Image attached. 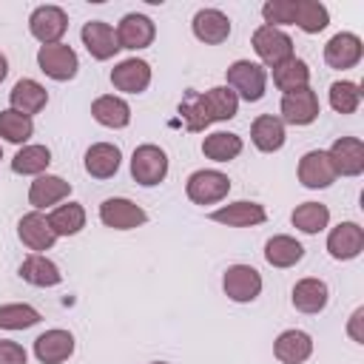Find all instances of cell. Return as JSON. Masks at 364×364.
Wrapping results in <instances>:
<instances>
[{
	"label": "cell",
	"instance_id": "ba28073f",
	"mask_svg": "<svg viewBox=\"0 0 364 364\" xmlns=\"http://www.w3.org/2000/svg\"><path fill=\"white\" fill-rule=\"evenodd\" d=\"M100 222L105 228H114V230H131V228L145 225L148 213L136 202H131L125 196H111V199H105L100 205Z\"/></svg>",
	"mask_w": 364,
	"mask_h": 364
},
{
	"label": "cell",
	"instance_id": "9a60e30c",
	"mask_svg": "<svg viewBox=\"0 0 364 364\" xmlns=\"http://www.w3.org/2000/svg\"><path fill=\"white\" fill-rule=\"evenodd\" d=\"M327 250L338 262H350L364 250V228L358 222H341L327 236Z\"/></svg>",
	"mask_w": 364,
	"mask_h": 364
},
{
	"label": "cell",
	"instance_id": "52a82bcc",
	"mask_svg": "<svg viewBox=\"0 0 364 364\" xmlns=\"http://www.w3.org/2000/svg\"><path fill=\"white\" fill-rule=\"evenodd\" d=\"M222 287H225V296L230 301L247 304L262 293V276L250 264H230L222 276Z\"/></svg>",
	"mask_w": 364,
	"mask_h": 364
},
{
	"label": "cell",
	"instance_id": "d4e9b609",
	"mask_svg": "<svg viewBox=\"0 0 364 364\" xmlns=\"http://www.w3.org/2000/svg\"><path fill=\"white\" fill-rule=\"evenodd\" d=\"M273 353L282 364H304L313 353V338L304 330H284V333H279Z\"/></svg>",
	"mask_w": 364,
	"mask_h": 364
},
{
	"label": "cell",
	"instance_id": "ab89813d",
	"mask_svg": "<svg viewBox=\"0 0 364 364\" xmlns=\"http://www.w3.org/2000/svg\"><path fill=\"white\" fill-rule=\"evenodd\" d=\"M262 17L264 26H293V0H267L262 6Z\"/></svg>",
	"mask_w": 364,
	"mask_h": 364
},
{
	"label": "cell",
	"instance_id": "7c38bea8",
	"mask_svg": "<svg viewBox=\"0 0 364 364\" xmlns=\"http://www.w3.org/2000/svg\"><path fill=\"white\" fill-rule=\"evenodd\" d=\"M282 122H290V125H310L316 117H318V97L316 91L307 85V88H299V91H290L282 97Z\"/></svg>",
	"mask_w": 364,
	"mask_h": 364
},
{
	"label": "cell",
	"instance_id": "f6af8a7d",
	"mask_svg": "<svg viewBox=\"0 0 364 364\" xmlns=\"http://www.w3.org/2000/svg\"><path fill=\"white\" fill-rule=\"evenodd\" d=\"M0 159H3V148H0Z\"/></svg>",
	"mask_w": 364,
	"mask_h": 364
},
{
	"label": "cell",
	"instance_id": "44dd1931",
	"mask_svg": "<svg viewBox=\"0 0 364 364\" xmlns=\"http://www.w3.org/2000/svg\"><path fill=\"white\" fill-rule=\"evenodd\" d=\"M74 353V336L68 330H46L34 338V355L40 364H63Z\"/></svg>",
	"mask_w": 364,
	"mask_h": 364
},
{
	"label": "cell",
	"instance_id": "e575fe53",
	"mask_svg": "<svg viewBox=\"0 0 364 364\" xmlns=\"http://www.w3.org/2000/svg\"><path fill=\"white\" fill-rule=\"evenodd\" d=\"M48 165H51V151L46 145H23L11 159V171L23 176H40L46 173Z\"/></svg>",
	"mask_w": 364,
	"mask_h": 364
},
{
	"label": "cell",
	"instance_id": "60d3db41",
	"mask_svg": "<svg viewBox=\"0 0 364 364\" xmlns=\"http://www.w3.org/2000/svg\"><path fill=\"white\" fill-rule=\"evenodd\" d=\"M0 364H28V353L9 338H0Z\"/></svg>",
	"mask_w": 364,
	"mask_h": 364
},
{
	"label": "cell",
	"instance_id": "2e32d148",
	"mask_svg": "<svg viewBox=\"0 0 364 364\" xmlns=\"http://www.w3.org/2000/svg\"><path fill=\"white\" fill-rule=\"evenodd\" d=\"M17 236H20V242H23L28 250H34V253L48 250V247H54V242H57V233L51 230L48 216L40 213V210H31V213H26V216L17 222Z\"/></svg>",
	"mask_w": 364,
	"mask_h": 364
},
{
	"label": "cell",
	"instance_id": "83f0119b",
	"mask_svg": "<svg viewBox=\"0 0 364 364\" xmlns=\"http://www.w3.org/2000/svg\"><path fill=\"white\" fill-rule=\"evenodd\" d=\"M91 117L105 128H125L131 122V105L122 97L102 94L91 102Z\"/></svg>",
	"mask_w": 364,
	"mask_h": 364
},
{
	"label": "cell",
	"instance_id": "ee69618b",
	"mask_svg": "<svg viewBox=\"0 0 364 364\" xmlns=\"http://www.w3.org/2000/svg\"><path fill=\"white\" fill-rule=\"evenodd\" d=\"M151 364H171V361H151Z\"/></svg>",
	"mask_w": 364,
	"mask_h": 364
},
{
	"label": "cell",
	"instance_id": "30bf717a",
	"mask_svg": "<svg viewBox=\"0 0 364 364\" xmlns=\"http://www.w3.org/2000/svg\"><path fill=\"white\" fill-rule=\"evenodd\" d=\"M336 176H358L364 173V142L358 136H338L327 151Z\"/></svg>",
	"mask_w": 364,
	"mask_h": 364
},
{
	"label": "cell",
	"instance_id": "74e56055",
	"mask_svg": "<svg viewBox=\"0 0 364 364\" xmlns=\"http://www.w3.org/2000/svg\"><path fill=\"white\" fill-rule=\"evenodd\" d=\"M361 105V88L358 82L350 80H338L330 85V108L338 114H355Z\"/></svg>",
	"mask_w": 364,
	"mask_h": 364
},
{
	"label": "cell",
	"instance_id": "484cf974",
	"mask_svg": "<svg viewBox=\"0 0 364 364\" xmlns=\"http://www.w3.org/2000/svg\"><path fill=\"white\" fill-rule=\"evenodd\" d=\"M20 279L28 282V284H34V287H57L63 282V273H60V267L48 256L31 253L20 264Z\"/></svg>",
	"mask_w": 364,
	"mask_h": 364
},
{
	"label": "cell",
	"instance_id": "6da1fadb",
	"mask_svg": "<svg viewBox=\"0 0 364 364\" xmlns=\"http://www.w3.org/2000/svg\"><path fill=\"white\" fill-rule=\"evenodd\" d=\"M179 114L185 119V128L196 134V131H205L210 122L233 119L239 114V100L228 85L208 88L205 94L188 91L185 100L179 102Z\"/></svg>",
	"mask_w": 364,
	"mask_h": 364
},
{
	"label": "cell",
	"instance_id": "5b68a950",
	"mask_svg": "<svg viewBox=\"0 0 364 364\" xmlns=\"http://www.w3.org/2000/svg\"><path fill=\"white\" fill-rule=\"evenodd\" d=\"M131 176L145 188L159 185L168 176V154L159 145H151V142L139 145L131 156Z\"/></svg>",
	"mask_w": 364,
	"mask_h": 364
},
{
	"label": "cell",
	"instance_id": "277c9868",
	"mask_svg": "<svg viewBox=\"0 0 364 364\" xmlns=\"http://www.w3.org/2000/svg\"><path fill=\"white\" fill-rule=\"evenodd\" d=\"M37 65L46 77L57 80V82H65V80H74L77 77V68H80V57L71 46L65 43H54V46H40L37 51Z\"/></svg>",
	"mask_w": 364,
	"mask_h": 364
},
{
	"label": "cell",
	"instance_id": "f1b7e54d",
	"mask_svg": "<svg viewBox=\"0 0 364 364\" xmlns=\"http://www.w3.org/2000/svg\"><path fill=\"white\" fill-rule=\"evenodd\" d=\"M250 139H253V145L259 151L273 154V151H279L284 145V122L279 117H273V114H262L250 125Z\"/></svg>",
	"mask_w": 364,
	"mask_h": 364
},
{
	"label": "cell",
	"instance_id": "7a4b0ae2",
	"mask_svg": "<svg viewBox=\"0 0 364 364\" xmlns=\"http://www.w3.org/2000/svg\"><path fill=\"white\" fill-rule=\"evenodd\" d=\"M228 88L236 94V100H245V102H259L264 97V88H267V71L264 65L259 63H250V60H236L228 65Z\"/></svg>",
	"mask_w": 364,
	"mask_h": 364
},
{
	"label": "cell",
	"instance_id": "d6986e66",
	"mask_svg": "<svg viewBox=\"0 0 364 364\" xmlns=\"http://www.w3.org/2000/svg\"><path fill=\"white\" fill-rule=\"evenodd\" d=\"M210 219L219 222V225H228V228H253V225H262L267 219V210L259 202L239 199V202H230V205L216 208L210 213Z\"/></svg>",
	"mask_w": 364,
	"mask_h": 364
},
{
	"label": "cell",
	"instance_id": "5bb4252c",
	"mask_svg": "<svg viewBox=\"0 0 364 364\" xmlns=\"http://www.w3.org/2000/svg\"><path fill=\"white\" fill-rule=\"evenodd\" d=\"M299 182L310 191L330 188L336 182V168H333L327 151H307L299 159Z\"/></svg>",
	"mask_w": 364,
	"mask_h": 364
},
{
	"label": "cell",
	"instance_id": "e0dca14e",
	"mask_svg": "<svg viewBox=\"0 0 364 364\" xmlns=\"http://www.w3.org/2000/svg\"><path fill=\"white\" fill-rule=\"evenodd\" d=\"M111 82H114L117 91L142 94L151 85V65L145 60H139V57H128V60H122V63L114 65Z\"/></svg>",
	"mask_w": 364,
	"mask_h": 364
},
{
	"label": "cell",
	"instance_id": "ac0fdd59",
	"mask_svg": "<svg viewBox=\"0 0 364 364\" xmlns=\"http://www.w3.org/2000/svg\"><path fill=\"white\" fill-rule=\"evenodd\" d=\"M191 26H193V37L205 46H219L230 37V20L219 9H199Z\"/></svg>",
	"mask_w": 364,
	"mask_h": 364
},
{
	"label": "cell",
	"instance_id": "8992f818",
	"mask_svg": "<svg viewBox=\"0 0 364 364\" xmlns=\"http://www.w3.org/2000/svg\"><path fill=\"white\" fill-rule=\"evenodd\" d=\"M253 51L259 54V60L270 68H276L279 63L290 60L293 57V40L282 31V28H273V26H259L253 31Z\"/></svg>",
	"mask_w": 364,
	"mask_h": 364
},
{
	"label": "cell",
	"instance_id": "4fadbf2b",
	"mask_svg": "<svg viewBox=\"0 0 364 364\" xmlns=\"http://www.w3.org/2000/svg\"><path fill=\"white\" fill-rule=\"evenodd\" d=\"M156 37V28H154V20L145 17V14H125L117 26V43L119 48H131V51H139V48H148Z\"/></svg>",
	"mask_w": 364,
	"mask_h": 364
},
{
	"label": "cell",
	"instance_id": "4dcf8cb0",
	"mask_svg": "<svg viewBox=\"0 0 364 364\" xmlns=\"http://www.w3.org/2000/svg\"><path fill=\"white\" fill-rule=\"evenodd\" d=\"M301 256H304L301 242H296L293 236H284V233L270 236L267 245H264V259L273 267H293V264L301 262Z\"/></svg>",
	"mask_w": 364,
	"mask_h": 364
},
{
	"label": "cell",
	"instance_id": "d590c367",
	"mask_svg": "<svg viewBox=\"0 0 364 364\" xmlns=\"http://www.w3.org/2000/svg\"><path fill=\"white\" fill-rule=\"evenodd\" d=\"M290 222L301 233H321L330 225V208L321 202H304L290 213Z\"/></svg>",
	"mask_w": 364,
	"mask_h": 364
},
{
	"label": "cell",
	"instance_id": "4316f807",
	"mask_svg": "<svg viewBox=\"0 0 364 364\" xmlns=\"http://www.w3.org/2000/svg\"><path fill=\"white\" fill-rule=\"evenodd\" d=\"M119 148L111 145V142H94L88 151H85V171L94 176V179H111L117 171H119Z\"/></svg>",
	"mask_w": 364,
	"mask_h": 364
},
{
	"label": "cell",
	"instance_id": "8fae6325",
	"mask_svg": "<svg viewBox=\"0 0 364 364\" xmlns=\"http://www.w3.org/2000/svg\"><path fill=\"white\" fill-rule=\"evenodd\" d=\"M361 54H364V46H361V37L353 34V31H338L327 40L324 46V63L330 68H353L361 63Z\"/></svg>",
	"mask_w": 364,
	"mask_h": 364
},
{
	"label": "cell",
	"instance_id": "3957f363",
	"mask_svg": "<svg viewBox=\"0 0 364 364\" xmlns=\"http://www.w3.org/2000/svg\"><path fill=\"white\" fill-rule=\"evenodd\" d=\"M228 191H230V179L222 171H210V168L193 171L185 182V193L196 205H216L228 196Z\"/></svg>",
	"mask_w": 364,
	"mask_h": 364
},
{
	"label": "cell",
	"instance_id": "d6a6232c",
	"mask_svg": "<svg viewBox=\"0 0 364 364\" xmlns=\"http://www.w3.org/2000/svg\"><path fill=\"white\" fill-rule=\"evenodd\" d=\"M48 225L57 236H77L82 228H85V208L80 202H65V205H57L51 213H48Z\"/></svg>",
	"mask_w": 364,
	"mask_h": 364
},
{
	"label": "cell",
	"instance_id": "cb8c5ba5",
	"mask_svg": "<svg viewBox=\"0 0 364 364\" xmlns=\"http://www.w3.org/2000/svg\"><path fill=\"white\" fill-rule=\"evenodd\" d=\"M327 299H330V290L321 279H299L296 287H293V307L299 313H307V316H316L327 307Z\"/></svg>",
	"mask_w": 364,
	"mask_h": 364
},
{
	"label": "cell",
	"instance_id": "f546056e",
	"mask_svg": "<svg viewBox=\"0 0 364 364\" xmlns=\"http://www.w3.org/2000/svg\"><path fill=\"white\" fill-rule=\"evenodd\" d=\"M330 23V11L318 0H293V26H299L304 34H318Z\"/></svg>",
	"mask_w": 364,
	"mask_h": 364
},
{
	"label": "cell",
	"instance_id": "b9f144b4",
	"mask_svg": "<svg viewBox=\"0 0 364 364\" xmlns=\"http://www.w3.org/2000/svg\"><path fill=\"white\" fill-rule=\"evenodd\" d=\"M361 321H364V307H358L353 316H350V324H347V333L355 344H364V333H361Z\"/></svg>",
	"mask_w": 364,
	"mask_h": 364
},
{
	"label": "cell",
	"instance_id": "ffe728a7",
	"mask_svg": "<svg viewBox=\"0 0 364 364\" xmlns=\"http://www.w3.org/2000/svg\"><path fill=\"white\" fill-rule=\"evenodd\" d=\"M82 37V46L88 48V54L94 60H111L117 51H119V43H117V31L102 23V20H88L80 31Z\"/></svg>",
	"mask_w": 364,
	"mask_h": 364
},
{
	"label": "cell",
	"instance_id": "1f68e13d",
	"mask_svg": "<svg viewBox=\"0 0 364 364\" xmlns=\"http://www.w3.org/2000/svg\"><path fill=\"white\" fill-rule=\"evenodd\" d=\"M273 82H276V88L284 91V94L299 91V88H307V82H310V68H307L304 60H299V57L293 54L290 60H284V63H279V65L273 68Z\"/></svg>",
	"mask_w": 364,
	"mask_h": 364
},
{
	"label": "cell",
	"instance_id": "7402d4cb",
	"mask_svg": "<svg viewBox=\"0 0 364 364\" xmlns=\"http://www.w3.org/2000/svg\"><path fill=\"white\" fill-rule=\"evenodd\" d=\"M68 193H71V182H65L63 176H54V173H40L28 188V205L34 210H43V208H51V205L68 199Z\"/></svg>",
	"mask_w": 364,
	"mask_h": 364
},
{
	"label": "cell",
	"instance_id": "7bdbcfd3",
	"mask_svg": "<svg viewBox=\"0 0 364 364\" xmlns=\"http://www.w3.org/2000/svg\"><path fill=\"white\" fill-rule=\"evenodd\" d=\"M6 74H9V60H6V54L0 51V82L6 80Z\"/></svg>",
	"mask_w": 364,
	"mask_h": 364
},
{
	"label": "cell",
	"instance_id": "836d02e7",
	"mask_svg": "<svg viewBox=\"0 0 364 364\" xmlns=\"http://www.w3.org/2000/svg\"><path fill=\"white\" fill-rule=\"evenodd\" d=\"M202 154L213 162H230L242 154V136L230 131H216L202 139Z\"/></svg>",
	"mask_w": 364,
	"mask_h": 364
},
{
	"label": "cell",
	"instance_id": "603a6c76",
	"mask_svg": "<svg viewBox=\"0 0 364 364\" xmlns=\"http://www.w3.org/2000/svg\"><path fill=\"white\" fill-rule=\"evenodd\" d=\"M9 102H11V108H14L17 114L34 117V114H40V111L46 108V102H48V91H46L37 80L23 77V80L14 82V88H11V94H9Z\"/></svg>",
	"mask_w": 364,
	"mask_h": 364
},
{
	"label": "cell",
	"instance_id": "f35d334b",
	"mask_svg": "<svg viewBox=\"0 0 364 364\" xmlns=\"http://www.w3.org/2000/svg\"><path fill=\"white\" fill-rule=\"evenodd\" d=\"M40 310L31 304H3L0 307V330H28L40 321Z\"/></svg>",
	"mask_w": 364,
	"mask_h": 364
},
{
	"label": "cell",
	"instance_id": "9c48e42d",
	"mask_svg": "<svg viewBox=\"0 0 364 364\" xmlns=\"http://www.w3.org/2000/svg\"><path fill=\"white\" fill-rule=\"evenodd\" d=\"M65 28H68V17H65V11L60 6H40L28 17V31L43 46L60 43V37L65 34Z\"/></svg>",
	"mask_w": 364,
	"mask_h": 364
},
{
	"label": "cell",
	"instance_id": "8d00e7d4",
	"mask_svg": "<svg viewBox=\"0 0 364 364\" xmlns=\"http://www.w3.org/2000/svg\"><path fill=\"white\" fill-rule=\"evenodd\" d=\"M31 134H34V122H31V117H26V114H17L14 108H6V111H0V136H3L6 142H14V145H26Z\"/></svg>",
	"mask_w": 364,
	"mask_h": 364
}]
</instances>
